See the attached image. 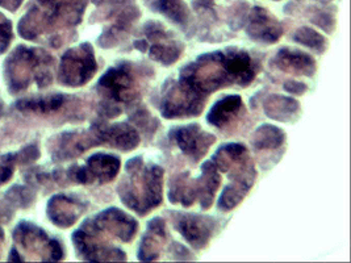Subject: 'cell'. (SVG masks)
<instances>
[{
	"label": "cell",
	"mask_w": 351,
	"mask_h": 263,
	"mask_svg": "<svg viewBox=\"0 0 351 263\" xmlns=\"http://www.w3.org/2000/svg\"><path fill=\"white\" fill-rule=\"evenodd\" d=\"M256 77V66L245 50L228 48L200 55L180 70L179 81L197 98L230 84L247 86Z\"/></svg>",
	"instance_id": "1"
},
{
	"label": "cell",
	"mask_w": 351,
	"mask_h": 263,
	"mask_svg": "<svg viewBox=\"0 0 351 263\" xmlns=\"http://www.w3.org/2000/svg\"><path fill=\"white\" fill-rule=\"evenodd\" d=\"M137 221L117 208H108L95 217L83 223L73 234V242L77 254L82 260L90 262L125 261V253L108 244L112 238L123 242L133 240L137 233Z\"/></svg>",
	"instance_id": "2"
},
{
	"label": "cell",
	"mask_w": 351,
	"mask_h": 263,
	"mask_svg": "<svg viewBox=\"0 0 351 263\" xmlns=\"http://www.w3.org/2000/svg\"><path fill=\"white\" fill-rule=\"evenodd\" d=\"M86 5L87 0H34L19 23V33L25 40L60 47L80 24Z\"/></svg>",
	"instance_id": "3"
},
{
	"label": "cell",
	"mask_w": 351,
	"mask_h": 263,
	"mask_svg": "<svg viewBox=\"0 0 351 263\" xmlns=\"http://www.w3.org/2000/svg\"><path fill=\"white\" fill-rule=\"evenodd\" d=\"M127 177L117 191L121 201L136 214H149L162 203L163 170L157 164H145L141 157L127 164Z\"/></svg>",
	"instance_id": "4"
},
{
	"label": "cell",
	"mask_w": 351,
	"mask_h": 263,
	"mask_svg": "<svg viewBox=\"0 0 351 263\" xmlns=\"http://www.w3.org/2000/svg\"><path fill=\"white\" fill-rule=\"evenodd\" d=\"M54 58L47 50L17 47L4 62V79L10 92L20 94L32 84L44 88L53 82Z\"/></svg>",
	"instance_id": "5"
},
{
	"label": "cell",
	"mask_w": 351,
	"mask_h": 263,
	"mask_svg": "<svg viewBox=\"0 0 351 263\" xmlns=\"http://www.w3.org/2000/svg\"><path fill=\"white\" fill-rule=\"evenodd\" d=\"M213 162L217 170L229 173V178L232 179V183L223 188V195L217 203L219 210L228 212L237 207L252 188L256 179V168L247 149L236 142L219 149L213 155Z\"/></svg>",
	"instance_id": "6"
},
{
	"label": "cell",
	"mask_w": 351,
	"mask_h": 263,
	"mask_svg": "<svg viewBox=\"0 0 351 263\" xmlns=\"http://www.w3.org/2000/svg\"><path fill=\"white\" fill-rule=\"evenodd\" d=\"M64 258L61 244L31 223H20L14 230V247L10 261H43L57 262Z\"/></svg>",
	"instance_id": "7"
},
{
	"label": "cell",
	"mask_w": 351,
	"mask_h": 263,
	"mask_svg": "<svg viewBox=\"0 0 351 263\" xmlns=\"http://www.w3.org/2000/svg\"><path fill=\"white\" fill-rule=\"evenodd\" d=\"M202 170V175L193 181H190L187 174H182L171 181L169 192L171 203H180L183 207H191L196 199H199L203 210L210 208L215 194L221 183V177L217 167L210 161L204 162Z\"/></svg>",
	"instance_id": "8"
},
{
	"label": "cell",
	"mask_w": 351,
	"mask_h": 263,
	"mask_svg": "<svg viewBox=\"0 0 351 263\" xmlns=\"http://www.w3.org/2000/svg\"><path fill=\"white\" fill-rule=\"evenodd\" d=\"M97 88L103 97L100 114L107 118L116 117L121 112L116 104L129 101L136 95V79L132 67L123 62L108 68L99 79Z\"/></svg>",
	"instance_id": "9"
},
{
	"label": "cell",
	"mask_w": 351,
	"mask_h": 263,
	"mask_svg": "<svg viewBox=\"0 0 351 263\" xmlns=\"http://www.w3.org/2000/svg\"><path fill=\"white\" fill-rule=\"evenodd\" d=\"M95 53L90 44L67 50L58 67V79L67 87H80L90 82L96 74Z\"/></svg>",
	"instance_id": "10"
},
{
	"label": "cell",
	"mask_w": 351,
	"mask_h": 263,
	"mask_svg": "<svg viewBox=\"0 0 351 263\" xmlns=\"http://www.w3.org/2000/svg\"><path fill=\"white\" fill-rule=\"evenodd\" d=\"M120 171V160L113 154H93L84 166H73L66 171L67 181L80 184L107 183L116 178Z\"/></svg>",
	"instance_id": "11"
},
{
	"label": "cell",
	"mask_w": 351,
	"mask_h": 263,
	"mask_svg": "<svg viewBox=\"0 0 351 263\" xmlns=\"http://www.w3.org/2000/svg\"><path fill=\"white\" fill-rule=\"evenodd\" d=\"M97 145H101V141L95 125H93L90 131L64 132L53 137L49 150L54 161L62 162L73 160Z\"/></svg>",
	"instance_id": "12"
},
{
	"label": "cell",
	"mask_w": 351,
	"mask_h": 263,
	"mask_svg": "<svg viewBox=\"0 0 351 263\" xmlns=\"http://www.w3.org/2000/svg\"><path fill=\"white\" fill-rule=\"evenodd\" d=\"M138 16L140 11L133 0H111L108 18L113 20V24L104 29L97 41L99 45L112 48L119 44Z\"/></svg>",
	"instance_id": "13"
},
{
	"label": "cell",
	"mask_w": 351,
	"mask_h": 263,
	"mask_svg": "<svg viewBox=\"0 0 351 263\" xmlns=\"http://www.w3.org/2000/svg\"><path fill=\"white\" fill-rule=\"evenodd\" d=\"M173 224L184 240L195 249H203L207 247L212 238L217 223L215 218L202 214H171Z\"/></svg>",
	"instance_id": "14"
},
{
	"label": "cell",
	"mask_w": 351,
	"mask_h": 263,
	"mask_svg": "<svg viewBox=\"0 0 351 263\" xmlns=\"http://www.w3.org/2000/svg\"><path fill=\"white\" fill-rule=\"evenodd\" d=\"M170 138L193 162H199L216 141L213 134L203 131L199 124L193 123L174 128Z\"/></svg>",
	"instance_id": "15"
},
{
	"label": "cell",
	"mask_w": 351,
	"mask_h": 263,
	"mask_svg": "<svg viewBox=\"0 0 351 263\" xmlns=\"http://www.w3.org/2000/svg\"><path fill=\"white\" fill-rule=\"evenodd\" d=\"M243 25L252 40L263 44H275L283 34L282 24L262 7L252 8L246 15Z\"/></svg>",
	"instance_id": "16"
},
{
	"label": "cell",
	"mask_w": 351,
	"mask_h": 263,
	"mask_svg": "<svg viewBox=\"0 0 351 263\" xmlns=\"http://www.w3.org/2000/svg\"><path fill=\"white\" fill-rule=\"evenodd\" d=\"M86 208V204L80 199L60 194L49 200L47 214L54 225L60 228H70L80 220Z\"/></svg>",
	"instance_id": "17"
},
{
	"label": "cell",
	"mask_w": 351,
	"mask_h": 263,
	"mask_svg": "<svg viewBox=\"0 0 351 263\" xmlns=\"http://www.w3.org/2000/svg\"><path fill=\"white\" fill-rule=\"evenodd\" d=\"M100 134L101 145H110L113 148L128 151L137 148L140 144V136L137 131L127 123L120 124H96Z\"/></svg>",
	"instance_id": "18"
},
{
	"label": "cell",
	"mask_w": 351,
	"mask_h": 263,
	"mask_svg": "<svg viewBox=\"0 0 351 263\" xmlns=\"http://www.w3.org/2000/svg\"><path fill=\"white\" fill-rule=\"evenodd\" d=\"M274 64L279 70L295 75L312 77L316 73V61L302 50L283 48L278 51Z\"/></svg>",
	"instance_id": "19"
},
{
	"label": "cell",
	"mask_w": 351,
	"mask_h": 263,
	"mask_svg": "<svg viewBox=\"0 0 351 263\" xmlns=\"http://www.w3.org/2000/svg\"><path fill=\"white\" fill-rule=\"evenodd\" d=\"M167 238V231L165 221L160 217H154L145 231L143 241L138 250V260L143 262H150L158 260L160 249L165 245Z\"/></svg>",
	"instance_id": "20"
},
{
	"label": "cell",
	"mask_w": 351,
	"mask_h": 263,
	"mask_svg": "<svg viewBox=\"0 0 351 263\" xmlns=\"http://www.w3.org/2000/svg\"><path fill=\"white\" fill-rule=\"evenodd\" d=\"M147 42L152 41V45H147L146 51L149 53L150 58L160 62L162 65L170 66L176 64L179 60L180 54L183 53V45L173 40V37L169 34V32L165 29L162 32L150 37L146 40Z\"/></svg>",
	"instance_id": "21"
},
{
	"label": "cell",
	"mask_w": 351,
	"mask_h": 263,
	"mask_svg": "<svg viewBox=\"0 0 351 263\" xmlns=\"http://www.w3.org/2000/svg\"><path fill=\"white\" fill-rule=\"evenodd\" d=\"M40 157L37 145H28L16 153H7L0 157V187L7 184L14 177L17 166L33 164Z\"/></svg>",
	"instance_id": "22"
},
{
	"label": "cell",
	"mask_w": 351,
	"mask_h": 263,
	"mask_svg": "<svg viewBox=\"0 0 351 263\" xmlns=\"http://www.w3.org/2000/svg\"><path fill=\"white\" fill-rule=\"evenodd\" d=\"M67 103V97L64 94H53L41 98L21 99L16 103V108L24 114L49 115L58 112Z\"/></svg>",
	"instance_id": "23"
},
{
	"label": "cell",
	"mask_w": 351,
	"mask_h": 263,
	"mask_svg": "<svg viewBox=\"0 0 351 263\" xmlns=\"http://www.w3.org/2000/svg\"><path fill=\"white\" fill-rule=\"evenodd\" d=\"M242 108V99L239 95H229L213 104L207 115L208 124L216 128H223L229 124Z\"/></svg>",
	"instance_id": "24"
},
{
	"label": "cell",
	"mask_w": 351,
	"mask_h": 263,
	"mask_svg": "<svg viewBox=\"0 0 351 263\" xmlns=\"http://www.w3.org/2000/svg\"><path fill=\"white\" fill-rule=\"evenodd\" d=\"M299 111L300 104L295 99L283 95H270L265 100V114L276 121H292L298 117Z\"/></svg>",
	"instance_id": "25"
},
{
	"label": "cell",
	"mask_w": 351,
	"mask_h": 263,
	"mask_svg": "<svg viewBox=\"0 0 351 263\" xmlns=\"http://www.w3.org/2000/svg\"><path fill=\"white\" fill-rule=\"evenodd\" d=\"M150 7L180 27H186L190 20L189 7L183 0H152Z\"/></svg>",
	"instance_id": "26"
},
{
	"label": "cell",
	"mask_w": 351,
	"mask_h": 263,
	"mask_svg": "<svg viewBox=\"0 0 351 263\" xmlns=\"http://www.w3.org/2000/svg\"><path fill=\"white\" fill-rule=\"evenodd\" d=\"M285 141L286 133L271 124L261 125L252 137V144L258 150L278 149L285 144Z\"/></svg>",
	"instance_id": "27"
},
{
	"label": "cell",
	"mask_w": 351,
	"mask_h": 263,
	"mask_svg": "<svg viewBox=\"0 0 351 263\" xmlns=\"http://www.w3.org/2000/svg\"><path fill=\"white\" fill-rule=\"evenodd\" d=\"M292 38L295 42L306 47L319 54H322L328 48V40L322 34H319L309 27L299 28L296 32L293 33Z\"/></svg>",
	"instance_id": "28"
},
{
	"label": "cell",
	"mask_w": 351,
	"mask_h": 263,
	"mask_svg": "<svg viewBox=\"0 0 351 263\" xmlns=\"http://www.w3.org/2000/svg\"><path fill=\"white\" fill-rule=\"evenodd\" d=\"M34 192L31 187L27 186H14L5 194V203L8 208L17 210V208H28L34 201Z\"/></svg>",
	"instance_id": "29"
},
{
	"label": "cell",
	"mask_w": 351,
	"mask_h": 263,
	"mask_svg": "<svg viewBox=\"0 0 351 263\" xmlns=\"http://www.w3.org/2000/svg\"><path fill=\"white\" fill-rule=\"evenodd\" d=\"M133 123L145 133H153L157 129L158 123L156 118H153L150 114L146 110H137L133 115H132Z\"/></svg>",
	"instance_id": "30"
},
{
	"label": "cell",
	"mask_w": 351,
	"mask_h": 263,
	"mask_svg": "<svg viewBox=\"0 0 351 263\" xmlns=\"http://www.w3.org/2000/svg\"><path fill=\"white\" fill-rule=\"evenodd\" d=\"M14 38V32H12V23L0 14V54L5 53Z\"/></svg>",
	"instance_id": "31"
},
{
	"label": "cell",
	"mask_w": 351,
	"mask_h": 263,
	"mask_svg": "<svg viewBox=\"0 0 351 263\" xmlns=\"http://www.w3.org/2000/svg\"><path fill=\"white\" fill-rule=\"evenodd\" d=\"M312 21L321 27L325 32L330 33L335 29V17L332 16L328 12H324V11H319L315 17L312 18Z\"/></svg>",
	"instance_id": "32"
},
{
	"label": "cell",
	"mask_w": 351,
	"mask_h": 263,
	"mask_svg": "<svg viewBox=\"0 0 351 263\" xmlns=\"http://www.w3.org/2000/svg\"><path fill=\"white\" fill-rule=\"evenodd\" d=\"M285 90L293 95H303L304 92H306L308 86L305 83L299 82V81H289V82L285 83Z\"/></svg>",
	"instance_id": "33"
},
{
	"label": "cell",
	"mask_w": 351,
	"mask_h": 263,
	"mask_svg": "<svg viewBox=\"0 0 351 263\" xmlns=\"http://www.w3.org/2000/svg\"><path fill=\"white\" fill-rule=\"evenodd\" d=\"M192 4L199 12H208L213 8V0H192Z\"/></svg>",
	"instance_id": "34"
},
{
	"label": "cell",
	"mask_w": 351,
	"mask_h": 263,
	"mask_svg": "<svg viewBox=\"0 0 351 263\" xmlns=\"http://www.w3.org/2000/svg\"><path fill=\"white\" fill-rule=\"evenodd\" d=\"M24 0H0V7L8 10V11H16L17 8L21 5Z\"/></svg>",
	"instance_id": "35"
},
{
	"label": "cell",
	"mask_w": 351,
	"mask_h": 263,
	"mask_svg": "<svg viewBox=\"0 0 351 263\" xmlns=\"http://www.w3.org/2000/svg\"><path fill=\"white\" fill-rule=\"evenodd\" d=\"M1 220V217H0ZM4 241H5V234H4V229L0 224V258H1V253H3V247H4Z\"/></svg>",
	"instance_id": "36"
},
{
	"label": "cell",
	"mask_w": 351,
	"mask_h": 263,
	"mask_svg": "<svg viewBox=\"0 0 351 263\" xmlns=\"http://www.w3.org/2000/svg\"><path fill=\"white\" fill-rule=\"evenodd\" d=\"M316 1H319V3H322V4H326V3H330L332 0H316Z\"/></svg>",
	"instance_id": "37"
},
{
	"label": "cell",
	"mask_w": 351,
	"mask_h": 263,
	"mask_svg": "<svg viewBox=\"0 0 351 263\" xmlns=\"http://www.w3.org/2000/svg\"><path fill=\"white\" fill-rule=\"evenodd\" d=\"M1 115H3V104L0 103V117H1Z\"/></svg>",
	"instance_id": "38"
}]
</instances>
